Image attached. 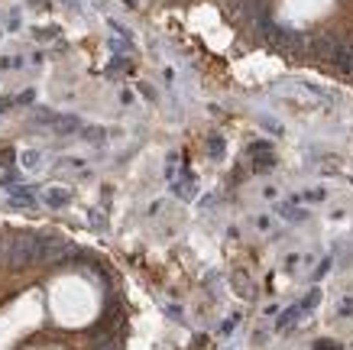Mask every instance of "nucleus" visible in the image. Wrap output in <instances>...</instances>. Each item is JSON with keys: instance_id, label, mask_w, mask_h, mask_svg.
I'll list each match as a JSON object with an SVG mask.
<instances>
[{"instance_id": "f257e3e1", "label": "nucleus", "mask_w": 353, "mask_h": 350, "mask_svg": "<svg viewBox=\"0 0 353 350\" xmlns=\"http://www.w3.org/2000/svg\"><path fill=\"white\" fill-rule=\"evenodd\" d=\"M42 205L65 208V205H68V191H65V188H46V191H42Z\"/></svg>"}, {"instance_id": "f03ea898", "label": "nucleus", "mask_w": 353, "mask_h": 350, "mask_svg": "<svg viewBox=\"0 0 353 350\" xmlns=\"http://www.w3.org/2000/svg\"><path fill=\"white\" fill-rule=\"evenodd\" d=\"M298 314H305V311H302V305H295V308H288V311H285V314H282V318L276 321V328H288V325H292V321L298 318Z\"/></svg>"}, {"instance_id": "7ed1b4c3", "label": "nucleus", "mask_w": 353, "mask_h": 350, "mask_svg": "<svg viewBox=\"0 0 353 350\" xmlns=\"http://www.w3.org/2000/svg\"><path fill=\"white\" fill-rule=\"evenodd\" d=\"M317 302H321V292H317V288H311V292H308V295H305V299L298 302V305H302V311H311Z\"/></svg>"}, {"instance_id": "20e7f679", "label": "nucleus", "mask_w": 353, "mask_h": 350, "mask_svg": "<svg viewBox=\"0 0 353 350\" xmlns=\"http://www.w3.org/2000/svg\"><path fill=\"white\" fill-rule=\"evenodd\" d=\"M23 165H26V169H36V165H39V153H36V150L23 153Z\"/></svg>"}]
</instances>
